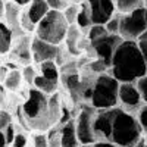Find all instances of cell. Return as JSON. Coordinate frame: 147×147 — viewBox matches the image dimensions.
<instances>
[{
    "label": "cell",
    "mask_w": 147,
    "mask_h": 147,
    "mask_svg": "<svg viewBox=\"0 0 147 147\" xmlns=\"http://www.w3.org/2000/svg\"><path fill=\"white\" fill-rule=\"evenodd\" d=\"M93 134L96 141H106L116 147H136L143 138L136 116L118 106L107 110H96Z\"/></svg>",
    "instance_id": "6da1fadb"
},
{
    "label": "cell",
    "mask_w": 147,
    "mask_h": 147,
    "mask_svg": "<svg viewBox=\"0 0 147 147\" xmlns=\"http://www.w3.org/2000/svg\"><path fill=\"white\" fill-rule=\"evenodd\" d=\"M147 65L137 46V41H122L113 52L110 75L119 84H134L146 77Z\"/></svg>",
    "instance_id": "7a4b0ae2"
},
{
    "label": "cell",
    "mask_w": 147,
    "mask_h": 147,
    "mask_svg": "<svg viewBox=\"0 0 147 147\" xmlns=\"http://www.w3.org/2000/svg\"><path fill=\"white\" fill-rule=\"evenodd\" d=\"M118 90L119 82L112 78L110 74H100L94 80L91 94H90V106L94 110H107L118 106Z\"/></svg>",
    "instance_id": "3957f363"
},
{
    "label": "cell",
    "mask_w": 147,
    "mask_h": 147,
    "mask_svg": "<svg viewBox=\"0 0 147 147\" xmlns=\"http://www.w3.org/2000/svg\"><path fill=\"white\" fill-rule=\"evenodd\" d=\"M68 28L69 25L65 21L62 12L49 10L46 16L35 25V34L37 38L44 43L60 46V43H63L66 37Z\"/></svg>",
    "instance_id": "277c9868"
},
{
    "label": "cell",
    "mask_w": 147,
    "mask_h": 147,
    "mask_svg": "<svg viewBox=\"0 0 147 147\" xmlns=\"http://www.w3.org/2000/svg\"><path fill=\"white\" fill-rule=\"evenodd\" d=\"M47 107H49V97L40 93L38 90L30 88L28 99L22 105V113L32 128L47 129L50 127Z\"/></svg>",
    "instance_id": "5b68a950"
},
{
    "label": "cell",
    "mask_w": 147,
    "mask_h": 147,
    "mask_svg": "<svg viewBox=\"0 0 147 147\" xmlns=\"http://www.w3.org/2000/svg\"><path fill=\"white\" fill-rule=\"evenodd\" d=\"M147 31V9L140 7L128 15H121L118 35L124 41H137Z\"/></svg>",
    "instance_id": "8992f818"
},
{
    "label": "cell",
    "mask_w": 147,
    "mask_h": 147,
    "mask_svg": "<svg viewBox=\"0 0 147 147\" xmlns=\"http://www.w3.org/2000/svg\"><path fill=\"white\" fill-rule=\"evenodd\" d=\"M96 110L90 105H84L75 119V134L80 146H88L96 143L93 134V118Z\"/></svg>",
    "instance_id": "52a82bcc"
},
{
    "label": "cell",
    "mask_w": 147,
    "mask_h": 147,
    "mask_svg": "<svg viewBox=\"0 0 147 147\" xmlns=\"http://www.w3.org/2000/svg\"><path fill=\"white\" fill-rule=\"evenodd\" d=\"M122 41H124V40H122L119 35H110V34H107V35L102 37V38L90 43V46L93 49L94 55L97 56V59H99L100 62H103L107 68H110V62H112L113 52H115V49Z\"/></svg>",
    "instance_id": "ba28073f"
},
{
    "label": "cell",
    "mask_w": 147,
    "mask_h": 147,
    "mask_svg": "<svg viewBox=\"0 0 147 147\" xmlns=\"http://www.w3.org/2000/svg\"><path fill=\"white\" fill-rule=\"evenodd\" d=\"M91 25H106L116 12L112 0H91L88 2Z\"/></svg>",
    "instance_id": "9c48e42d"
},
{
    "label": "cell",
    "mask_w": 147,
    "mask_h": 147,
    "mask_svg": "<svg viewBox=\"0 0 147 147\" xmlns=\"http://www.w3.org/2000/svg\"><path fill=\"white\" fill-rule=\"evenodd\" d=\"M59 50H60L59 46L44 43V41L38 40L37 37L31 40V59L38 65L43 62H49V60L55 62L59 55Z\"/></svg>",
    "instance_id": "30bf717a"
},
{
    "label": "cell",
    "mask_w": 147,
    "mask_h": 147,
    "mask_svg": "<svg viewBox=\"0 0 147 147\" xmlns=\"http://www.w3.org/2000/svg\"><path fill=\"white\" fill-rule=\"evenodd\" d=\"M118 102L122 105L121 109H124L128 113H131L129 110H138L144 105L134 84H119Z\"/></svg>",
    "instance_id": "8fae6325"
},
{
    "label": "cell",
    "mask_w": 147,
    "mask_h": 147,
    "mask_svg": "<svg viewBox=\"0 0 147 147\" xmlns=\"http://www.w3.org/2000/svg\"><path fill=\"white\" fill-rule=\"evenodd\" d=\"M19 15L21 10L19 7L15 5V2H7L5 3V18H6V24L5 25L9 28V31L12 32V35H24L21 27H19Z\"/></svg>",
    "instance_id": "7c38bea8"
},
{
    "label": "cell",
    "mask_w": 147,
    "mask_h": 147,
    "mask_svg": "<svg viewBox=\"0 0 147 147\" xmlns=\"http://www.w3.org/2000/svg\"><path fill=\"white\" fill-rule=\"evenodd\" d=\"M59 141L60 147H80L75 134V121L74 119L59 127Z\"/></svg>",
    "instance_id": "4fadbf2b"
},
{
    "label": "cell",
    "mask_w": 147,
    "mask_h": 147,
    "mask_svg": "<svg viewBox=\"0 0 147 147\" xmlns=\"http://www.w3.org/2000/svg\"><path fill=\"white\" fill-rule=\"evenodd\" d=\"M63 41L66 43L68 52H69L72 56H78V55L81 53L80 47H81V44H82V31H81L78 27H75V25L69 27Z\"/></svg>",
    "instance_id": "5bb4252c"
},
{
    "label": "cell",
    "mask_w": 147,
    "mask_h": 147,
    "mask_svg": "<svg viewBox=\"0 0 147 147\" xmlns=\"http://www.w3.org/2000/svg\"><path fill=\"white\" fill-rule=\"evenodd\" d=\"M25 10H27V15H28L30 21L34 24V25H37V24L46 16V13L50 9H49V6H47V3L44 2V0H34V2H31L28 5V7Z\"/></svg>",
    "instance_id": "9a60e30c"
},
{
    "label": "cell",
    "mask_w": 147,
    "mask_h": 147,
    "mask_svg": "<svg viewBox=\"0 0 147 147\" xmlns=\"http://www.w3.org/2000/svg\"><path fill=\"white\" fill-rule=\"evenodd\" d=\"M115 12L119 15H128L144 6V0H116L113 2Z\"/></svg>",
    "instance_id": "2e32d148"
},
{
    "label": "cell",
    "mask_w": 147,
    "mask_h": 147,
    "mask_svg": "<svg viewBox=\"0 0 147 147\" xmlns=\"http://www.w3.org/2000/svg\"><path fill=\"white\" fill-rule=\"evenodd\" d=\"M15 56L25 65H30L32 59H31V41L28 37H24V35L21 37V41L15 49Z\"/></svg>",
    "instance_id": "e0dca14e"
},
{
    "label": "cell",
    "mask_w": 147,
    "mask_h": 147,
    "mask_svg": "<svg viewBox=\"0 0 147 147\" xmlns=\"http://www.w3.org/2000/svg\"><path fill=\"white\" fill-rule=\"evenodd\" d=\"M32 85L35 87V90H38L40 93H43L44 96L49 97V96L56 94L59 82L49 81V80H46V78H43V77H40V75H37L35 80H34V84H32Z\"/></svg>",
    "instance_id": "ac0fdd59"
},
{
    "label": "cell",
    "mask_w": 147,
    "mask_h": 147,
    "mask_svg": "<svg viewBox=\"0 0 147 147\" xmlns=\"http://www.w3.org/2000/svg\"><path fill=\"white\" fill-rule=\"evenodd\" d=\"M75 27H78L81 31L87 30L91 27V19H90V10H88V2H81L80 3V10L77 15Z\"/></svg>",
    "instance_id": "d6986e66"
},
{
    "label": "cell",
    "mask_w": 147,
    "mask_h": 147,
    "mask_svg": "<svg viewBox=\"0 0 147 147\" xmlns=\"http://www.w3.org/2000/svg\"><path fill=\"white\" fill-rule=\"evenodd\" d=\"M60 102H59V94H53L52 97H49V107H47V113H49V124L55 125L56 122L60 119Z\"/></svg>",
    "instance_id": "ffe728a7"
},
{
    "label": "cell",
    "mask_w": 147,
    "mask_h": 147,
    "mask_svg": "<svg viewBox=\"0 0 147 147\" xmlns=\"http://www.w3.org/2000/svg\"><path fill=\"white\" fill-rule=\"evenodd\" d=\"M40 72L43 78L49 80V81H53V82H59V69H57V65L56 62H52V60H49V62H43L40 63Z\"/></svg>",
    "instance_id": "44dd1931"
},
{
    "label": "cell",
    "mask_w": 147,
    "mask_h": 147,
    "mask_svg": "<svg viewBox=\"0 0 147 147\" xmlns=\"http://www.w3.org/2000/svg\"><path fill=\"white\" fill-rule=\"evenodd\" d=\"M12 41H13L12 32L3 22H0V55L9 53L10 47H12Z\"/></svg>",
    "instance_id": "7402d4cb"
},
{
    "label": "cell",
    "mask_w": 147,
    "mask_h": 147,
    "mask_svg": "<svg viewBox=\"0 0 147 147\" xmlns=\"http://www.w3.org/2000/svg\"><path fill=\"white\" fill-rule=\"evenodd\" d=\"M22 82V74L19 69H10L7 71V75L5 78V85L7 90H12L15 91L19 88V85Z\"/></svg>",
    "instance_id": "603a6c76"
},
{
    "label": "cell",
    "mask_w": 147,
    "mask_h": 147,
    "mask_svg": "<svg viewBox=\"0 0 147 147\" xmlns=\"http://www.w3.org/2000/svg\"><path fill=\"white\" fill-rule=\"evenodd\" d=\"M78 10H80V3H74V2H71L69 6L62 12V13H63V18H65V21L68 22V25H69V27L75 25Z\"/></svg>",
    "instance_id": "cb8c5ba5"
},
{
    "label": "cell",
    "mask_w": 147,
    "mask_h": 147,
    "mask_svg": "<svg viewBox=\"0 0 147 147\" xmlns=\"http://www.w3.org/2000/svg\"><path fill=\"white\" fill-rule=\"evenodd\" d=\"M105 35H107V31L103 25H91L87 31V40L90 43H93V41L102 38V37H105Z\"/></svg>",
    "instance_id": "d4e9b609"
},
{
    "label": "cell",
    "mask_w": 147,
    "mask_h": 147,
    "mask_svg": "<svg viewBox=\"0 0 147 147\" xmlns=\"http://www.w3.org/2000/svg\"><path fill=\"white\" fill-rule=\"evenodd\" d=\"M138 125L141 128L143 134H147V105H143L138 110H137V116H136Z\"/></svg>",
    "instance_id": "484cf974"
},
{
    "label": "cell",
    "mask_w": 147,
    "mask_h": 147,
    "mask_svg": "<svg viewBox=\"0 0 147 147\" xmlns=\"http://www.w3.org/2000/svg\"><path fill=\"white\" fill-rule=\"evenodd\" d=\"M134 85H136V88L141 97V102L144 105H147V74H146V77L137 80L136 82H134Z\"/></svg>",
    "instance_id": "4316f807"
},
{
    "label": "cell",
    "mask_w": 147,
    "mask_h": 147,
    "mask_svg": "<svg viewBox=\"0 0 147 147\" xmlns=\"http://www.w3.org/2000/svg\"><path fill=\"white\" fill-rule=\"evenodd\" d=\"M19 27H21L22 32H24V31H28V32L35 31V25L30 21V18H28V15H27V10H25V9L21 10V15H19Z\"/></svg>",
    "instance_id": "83f0119b"
},
{
    "label": "cell",
    "mask_w": 147,
    "mask_h": 147,
    "mask_svg": "<svg viewBox=\"0 0 147 147\" xmlns=\"http://www.w3.org/2000/svg\"><path fill=\"white\" fill-rule=\"evenodd\" d=\"M119 19H121V15H119V13H115L112 18H110V21L105 25L107 34H110V35H118V31H119Z\"/></svg>",
    "instance_id": "f1b7e54d"
},
{
    "label": "cell",
    "mask_w": 147,
    "mask_h": 147,
    "mask_svg": "<svg viewBox=\"0 0 147 147\" xmlns=\"http://www.w3.org/2000/svg\"><path fill=\"white\" fill-rule=\"evenodd\" d=\"M47 6L50 10H56V12H63L71 2H66V0H47Z\"/></svg>",
    "instance_id": "f546056e"
},
{
    "label": "cell",
    "mask_w": 147,
    "mask_h": 147,
    "mask_svg": "<svg viewBox=\"0 0 147 147\" xmlns=\"http://www.w3.org/2000/svg\"><path fill=\"white\" fill-rule=\"evenodd\" d=\"M21 74H22V78L27 81L28 85H32V84H34V80H35V77H37V72H35V69H34L31 65H27L25 68L21 71Z\"/></svg>",
    "instance_id": "4dcf8cb0"
},
{
    "label": "cell",
    "mask_w": 147,
    "mask_h": 147,
    "mask_svg": "<svg viewBox=\"0 0 147 147\" xmlns=\"http://www.w3.org/2000/svg\"><path fill=\"white\" fill-rule=\"evenodd\" d=\"M137 46H138L140 52H141V55H143V57H144V62H146V65H147V31L137 40Z\"/></svg>",
    "instance_id": "1f68e13d"
},
{
    "label": "cell",
    "mask_w": 147,
    "mask_h": 147,
    "mask_svg": "<svg viewBox=\"0 0 147 147\" xmlns=\"http://www.w3.org/2000/svg\"><path fill=\"white\" fill-rule=\"evenodd\" d=\"M12 124V119H10V115L5 110H0V131H5L9 125Z\"/></svg>",
    "instance_id": "d6a6232c"
},
{
    "label": "cell",
    "mask_w": 147,
    "mask_h": 147,
    "mask_svg": "<svg viewBox=\"0 0 147 147\" xmlns=\"http://www.w3.org/2000/svg\"><path fill=\"white\" fill-rule=\"evenodd\" d=\"M90 71L91 72H99V74H105L106 71H107V66L103 63V62H100L99 59H96V60H93V62L90 63Z\"/></svg>",
    "instance_id": "836d02e7"
},
{
    "label": "cell",
    "mask_w": 147,
    "mask_h": 147,
    "mask_svg": "<svg viewBox=\"0 0 147 147\" xmlns=\"http://www.w3.org/2000/svg\"><path fill=\"white\" fill-rule=\"evenodd\" d=\"M32 143H34V147H49L47 137L44 134H37V136H34Z\"/></svg>",
    "instance_id": "e575fe53"
},
{
    "label": "cell",
    "mask_w": 147,
    "mask_h": 147,
    "mask_svg": "<svg viewBox=\"0 0 147 147\" xmlns=\"http://www.w3.org/2000/svg\"><path fill=\"white\" fill-rule=\"evenodd\" d=\"M3 134H5V138H6V144H12V141H13V138H15V129H13V125H9L5 131H3Z\"/></svg>",
    "instance_id": "d590c367"
},
{
    "label": "cell",
    "mask_w": 147,
    "mask_h": 147,
    "mask_svg": "<svg viewBox=\"0 0 147 147\" xmlns=\"http://www.w3.org/2000/svg\"><path fill=\"white\" fill-rule=\"evenodd\" d=\"M12 146L13 147H25L27 146V137L24 134H16L13 141H12Z\"/></svg>",
    "instance_id": "8d00e7d4"
},
{
    "label": "cell",
    "mask_w": 147,
    "mask_h": 147,
    "mask_svg": "<svg viewBox=\"0 0 147 147\" xmlns=\"http://www.w3.org/2000/svg\"><path fill=\"white\" fill-rule=\"evenodd\" d=\"M80 147H116L110 143H106V141H96L93 144H88V146H80Z\"/></svg>",
    "instance_id": "74e56055"
},
{
    "label": "cell",
    "mask_w": 147,
    "mask_h": 147,
    "mask_svg": "<svg viewBox=\"0 0 147 147\" xmlns=\"http://www.w3.org/2000/svg\"><path fill=\"white\" fill-rule=\"evenodd\" d=\"M6 138H5V134L0 131V147H6Z\"/></svg>",
    "instance_id": "f35d334b"
},
{
    "label": "cell",
    "mask_w": 147,
    "mask_h": 147,
    "mask_svg": "<svg viewBox=\"0 0 147 147\" xmlns=\"http://www.w3.org/2000/svg\"><path fill=\"white\" fill-rule=\"evenodd\" d=\"M5 16V2H0V18Z\"/></svg>",
    "instance_id": "ab89813d"
},
{
    "label": "cell",
    "mask_w": 147,
    "mask_h": 147,
    "mask_svg": "<svg viewBox=\"0 0 147 147\" xmlns=\"http://www.w3.org/2000/svg\"><path fill=\"white\" fill-rule=\"evenodd\" d=\"M144 9H147V0H144Z\"/></svg>",
    "instance_id": "60d3db41"
},
{
    "label": "cell",
    "mask_w": 147,
    "mask_h": 147,
    "mask_svg": "<svg viewBox=\"0 0 147 147\" xmlns=\"http://www.w3.org/2000/svg\"><path fill=\"white\" fill-rule=\"evenodd\" d=\"M144 144H146V146H147V137H146V138H144Z\"/></svg>",
    "instance_id": "b9f144b4"
}]
</instances>
